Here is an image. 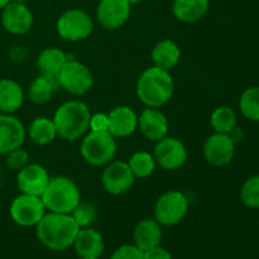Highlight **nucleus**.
<instances>
[{
	"label": "nucleus",
	"instance_id": "1",
	"mask_svg": "<svg viewBox=\"0 0 259 259\" xmlns=\"http://www.w3.org/2000/svg\"><path fill=\"white\" fill-rule=\"evenodd\" d=\"M80 227L71 214L46 212L35 225L38 240L51 250H65L72 247Z\"/></svg>",
	"mask_w": 259,
	"mask_h": 259
},
{
	"label": "nucleus",
	"instance_id": "2",
	"mask_svg": "<svg viewBox=\"0 0 259 259\" xmlns=\"http://www.w3.org/2000/svg\"><path fill=\"white\" fill-rule=\"evenodd\" d=\"M174 91L175 82L169 71L156 66L143 71L137 81V96L147 108L159 109L166 105L172 99Z\"/></svg>",
	"mask_w": 259,
	"mask_h": 259
},
{
	"label": "nucleus",
	"instance_id": "3",
	"mask_svg": "<svg viewBox=\"0 0 259 259\" xmlns=\"http://www.w3.org/2000/svg\"><path fill=\"white\" fill-rule=\"evenodd\" d=\"M91 111L85 103L70 100L63 103L56 110L52 120L57 136L66 141L73 142L85 136L90 126Z\"/></svg>",
	"mask_w": 259,
	"mask_h": 259
},
{
	"label": "nucleus",
	"instance_id": "4",
	"mask_svg": "<svg viewBox=\"0 0 259 259\" xmlns=\"http://www.w3.org/2000/svg\"><path fill=\"white\" fill-rule=\"evenodd\" d=\"M40 197L46 209L57 214H72L81 202L78 186L73 180L66 176L51 177Z\"/></svg>",
	"mask_w": 259,
	"mask_h": 259
},
{
	"label": "nucleus",
	"instance_id": "5",
	"mask_svg": "<svg viewBox=\"0 0 259 259\" xmlns=\"http://www.w3.org/2000/svg\"><path fill=\"white\" fill-rule=\"evenodd\" d=\"M81 156L91 166H106L116 156L115 137L109 132H90L81 143Z\"/></svg>",
	"mask_w": 259,
	"mask_h": 259
},
{
	"label": "nucleus",
	"instance_id": "6",
	"mask_svg": "<svg viewBox=\"0 0 259 259\" xmlns=\"http://www.w3.org/2000/svg\"><path fill=\"white\" fill-rule=\"evenodd\" d=\"M190 202L186 195L177 190L164 192L154 205V219L162 227H174L181 223L189 211Z\"/></svg>",
	"mask_w": 259,
	"mask_h": 259
},
{
	"label": "nucleus",
	"instance_id": "7",
	"mask_svg": "<svg viewBox=\"0 0 259 259\" xmlns=\"http://www.w3.org/2000/svg\"><path fill=\"white\" fill-rule=\"evenodd\" d=\"M57 33L68 42H78L89 38L94 30V20L85 10L68 9L57 19Z\"/></svg>",
	"mask_w": 259,
	"mask_h": 259
},
{
	"label": "nucleus",
	"instance_id": "8",
	"mask_svg": "<svg viewBox=\"0 0 259 259\" xmlns=\"http://www.w3.org/2000/svg\"><path fill=\"white\" fill-rule=\"evenodd\" d=\"M57 78L60 88L72 95H83L89 93L94 85V76L90 68L75 60H67L58 72Z\"/></svg>",
	"mask_w": 259,
	"mask_h": 259
},
{
	"label": "nucleus",
	"instance_id": "9",
	"mask_svg": "<svg viewBox=\"0 0 259 259\" xmlns=\"http://www.w3.org/2000/svg\"><path fill=\"white\" fill-rule=\"evenodd\" d=\"M45 204L40 196L20 194L12 201L9 207V214L13 222L20 227H35L45 217Z\"/></svg>",
	"mask_w": 259,
	"mask_h": 259
},
{
	"label": "nucleus",
	"instance_id": "10",
	"mask_svg": "<svg viewBox=\"0 0 259 259\" xmlns=\"http://www.w3.org/2000/svg\"><path fill=\"white\" fill-rule=\"evenodd\" d=\"M134 180L136 177L128 162L124 161H111L110 163L106 164L101 175L104 190L114 196L128 192L133 186Z\"/></svg>",
	"mask_w": 259,
	"mask_h": 259
},
{
	"label": "nucleus",
	"instance_id": "11",
	"mask_svg": "<svg viewBox=\"0 0 259 259\" xmlns=\"http://www.w3.org/2000/svg\"><path fill=\"white\" fill-rule=\"evenodd\" d=\"M153 157L159 167L167 171H175L186 163L187 149L180 139L167 136L156 142Z\"/></svg>",
	"mask_w": 259,
	"mask_h": 259
},
{
	"label": "nucleus",
	"instance_id": "12",
	"mask_svg": "<svg viewBox=\"0 0 259 259\" xmlns=\"http://www.w3.org/2000/svg\"><path fill=\"white\" fill-rule=\"evenodd\" d=\"M235 154V142L230 134L214 133L205 141L204 157L215 167L227 166Z\"/></svg>",
	"mask_w": 259,
	"mask_h": 259
},
{
	"label": "nucleus",
	"instance_id": "13",
	"mask_svg": "<svg viewBox=\"0 0 259 259\" xmlns=\"http://www.w3.org/2000/svg\"><path fill=\"white\" fill-rule=\"evenodd\" d=\"M131 8L126 0H100L96 8V18L105 29H119L131 17Z\"/></svg>",
	"mask_w": 259,
	"mask_h": 259
},
{
	"label": "nucleus",
	"instance_id": "14",
	"mask_svg": "<svg viewBox=\"0 0 259 259\" xmlns=\"http://www.w3.org/2000/svg\"><path fill=\"white\" fill-rule=\"evenodd\" d=\"M33 22L32 10L22 3L10 2L2 10V25L10 34H25L32 29Z\"/></svg>",
	"mask_w": 259,
	"mask_h": 259
},
{
	"label": "nucleus",
	"instance_id": "15",
	"mask_svg": "<svg viewBox=\"0 0 259 259\" xmlns=\"http://www.w3.org/2000/svg\"><path fill=\"white\" fill-rule=\"evenodd\" d=\"M51 176L47 169L37 163H28L17 174V186L20 194L42 196Z\"/></svg>",
	"mask_w": 259,
	"mask_h": 259
},
{
	"label": "nucleus",
	"instance_id": "16",
	"mask_svg": "<svg viewBox=\"0 0 259 259\" xmlns=\"http://www.w3.org/2000/svg\"><path fill=\"white\" fill-rule=\"evenodd\" d=\"M25 136L27 131L19 119L12 114H0V154L22 147Z\"/></svg>",
	"mask_w": 259,
	"mask_h": 259
},
{
	"label": "nucleus",
	"instance_id": "17",
	"mask_svg": "<svg viewBox=\"0 0 259 259\" xmlns=\"http://www.w3.org/2000/svg\"><path fill=\"white\" fill-rule=\"evenodd\" d=\"M138 128L147 139L158 142L167 137L169 124L161 110L157 108H147L138 116Z\"/></svg>",
	"mask_w": 259,
	"mask_h": 259
},
{
	"label": "nucleus",
	"instance_id": "18",
	"mask_svg": "<svg viewBox=\"0 0 259 259\" xmlns=\"http://www.w3.org/2000/svg\"><path fill=\"white\" fill-rule=\"evenodd\" d=\"M72 247L81 259H99L103 255L105 244L103 235L93 228H81Z\"/></svg>",
	"mask_w": 259,
	"mask_h": 259
},
{
	"label": "nucleus",
	"instance_id": "19",
	"mask_svg": "<svg viewBox=\"0 0 259 259\" xmlns=\"http://www.w3.org/2000/svg\"><path fill=\"white\" fill-rule=\"evenodd\" d=\"M109 133L115 138H125L138 129V115L132 108L120 105L108 114Z\"/></svg>",
	"mask_w": 259,
	"mask_h": 259
},
{
	"label": "nucleus",
	"instance_id": "20",
	"mask_svg": "<svg viewBox=\"0 0 259 259\" xmlns=\"http://www.w3.org/2000/svg\"><path fill=\"white\" fill-rule=\"evenodd\" d=\"M162 225L156 219H143L134 229V245L143 252L161 245Z\"/></svg>",
	"mask_w": 259,
	"mask_h": 259
},
{
	"label": "nucleus",
	"instance_id": "21",
	"mask_svg": "<svg viewBox=\"0 0 259 259\" xmlns=\"http://www.w3.org/2000/svg\"><path fill=\"white\" fill-rule=\"evenodd\" d=\"M153 66L163 70L171 71L176 67L181 58V50L179 45L172 39H162L156 43L151 52Z\"/></svg>",
	"mask_w": 259,
	"mask_h": 259
},
{
	"label": "nucleus",
	"instance_id": "22",
	"mask_svg": "<svg viewBox=\"0 0 259 259\" xmlns=\"http://www.w3.org/2000/svg\"><path fill=\"white\" fill-rule=\"evenodd\" d=\"M24 103V91L17 81L12 78L0 80V113L13 114L19 110Z\"/></svg>",
	"mask_w": 259,
	"mask_h": 259
},
{
	"label": "nucleus",
	"instance_id": "23",
	"mask_svg": "<svg viewBox=\"0 0 259 259\" xmlns=\"http://www.w3.org/2000/svg\"><path fill=\"white\" fill-rule=\"evenodd\" d=\"M209 7V0H174L172 13L180 22L195 23L206 15Z\"/></svg>",
	"mask_w": 259,
	"mask_h": 259
},
{
	"label": "nucleus",
	"instance_id": "24",
	"mask_svg": "<svg viewBox=\"0 0 259 259\" xmlns=\"http://www.w3.org/2000/svg\"><path fill=\"white\" fill-rule=\"evenodd\" d=\"M67 56L62 50L56 47L45 48L37 58V66L43 76L57 77L58 72L67 62Z\"/></svg>",
	"mask_w": 259,
	"mask_h": 259
},
{
	"label": "nucleus",
	"instance_id": "25",
	"mask_svg": "<svg viewBox=\"0 0 259 259\" xmlns=\"http://www.w3.org/2000/svg\"><path fill=\"white\" fill-rule=\"evenodd\" d=\"M28 136L30 141L37 146H47L52 143L57 137L55 123L52 119L46 116L35 118L28 126Z\"/></svg>",
	"mask_w": 259,
	"mask_h": 259
},
{
	"label": "nucleus",
	"instance_id": "26",
	"mask_svg": "<svg viewBox=\"0 0 259 259\" xmlns=\"http://www.w3.org/2000/svg\"><path fill=\"white\" fill-rule=\"evenodd\" d=\"M60 88L57 77H47V76H39L30 82L28 89V96L32 103L37 105L48 103L53 95V91Z\"/></svg>",
	"mask_w": 259,
	"mask_h": 259
},
{
	"label": "nucleus",
	"instance_id": "27",
	"mask_svg": "<svg viewBox=\"0 0 259 259\" xmlns=\"http://www.w3.org/2000/svg\"><path fill=\"white\" fill-rule=\"evenodd\" d=\"M210 123L215 133L230 134L237 126V114L230 106H219L211 113Z\"/></svg>",
	"mask_w": 259,
	"mask_h": 259
},
{
	"label": "nucleus",
	"instance_id": "28",
	"mask_svg": "<svg viewBox=\"0 0 259 259\" xmlns=\"http://www.w3.org/2000/svg\"><path fill=\"white\" fill-rule=\"evenodd\" d=\"M129 167L136 179H147L156 168V161L153 154L148 152H136L128 161Z\"/></svg>",
	"mask_w": 259,
	"mask_h": 259
},
{
	"label": "nucleus",
	"instance_id": "29",
	"mask_svg": "<svg viewBox=\"0 0 259 259\" xmlns=\"http://www.w3.org/2000/svg\"><path fill=\"white\" fill-rule=\"evenodd\" d=\"M239 109L243 115L252 121H259V86L248 88L242 94Z\"/></svg>",
	"mask_w": 259,
	"mask_h": 259
},
{
	"label": "nucleus",
	"instance_id": "30",
	"mask_svg": "<svg viewBox=\"0 0 259 259\" xmlns=\"http://www.w3.org/2000/svg\"><path fill=\"white\" fill-rule=\"evenodd\" d=\"M240 200L249 209H259V175L249 177L240 189Z\"/></svg>",
	"mask_w": 259,
	"mask_h": 259
},
{
	"label": "nucleus",
	"instance_id": "31",
	"mask_svg": "<svg viewBox=\"0 0 259 259\" xmlns=\"http://www.w3.org/2000/svg\"><path fill=\"white\" fill-rule=\"evenodd\" d=\"M72 218L76 224L81 228H88L96 218V207L93 204L88 202H80L75 210L72 211Z\"/></svg>",
	"mask_w": 259,
	"mask_h": 259
},
{
	"label": "nucleus",
	"instance_id": "32",
	"mask_svg": "<svg viewBox=\"0 0 259 259\" xmlns=\"http://www.w3.org/2000/svg\"><path fill=\"white\" fill-rule=\"evenodd\" d=\"M5 156H7L5 163H7L8 168L12 169V171H20V169H22L23 167L27 166L28 162H29V153H28L25 149H23L22 147L9 152V153L5 154Z\"/></svg>",
	"mask_w": 259,
	"mask_h": 259
},
{
	"label": "nucleus",
	"instance_id": "33",
	"mask_svg": "<svg viewBox=\"0 0 259 259\" xmlns=\"http://www.w3.org/2000/svg\"><path fill=\"white\" fill-rule=\"evenodd\" d=\"M143 250L134 244H124L111 254L110 259H143Z\"/></svg>",
	"mask_w": 259,
	"mask_h": 259
},
{
	"label": "nucleus",
	"instance_id": "34",
	"mask_svg": "<svg viewBox=\"0 0 259 259\" xmlns=\"http://www.w3.org/2000/svg\"><path fill=\"white\" fill-rule=\"evenodd\" d=\"M90 132H109V118L106 114L96 113L91 114L90 118Z\"/></svg>",
	"mask_w": 259,
	"mask_h": 259
},
{
	"label": "nucleus",
	"instance_id": "35",
	"mask_svg": "<svg viewBox=\"0 0 259 259\" xmlns=\"http://www.w3.org/2000/svg\"><path fill=\"white\" fill-rule=\"evenodd\" d=\"M143 253V259H172L171 253L166 248L161 247V245L152 248V249Z\"/></svg>",
	"mask_w": 259,
	"mask_h": 259
},
{
	"label": "nucleus",
	"instance_id": "36",
	"mask_svg": "<svg viewBox=\"0 0 259 259\" xmlns=\"http://www.w3.org/2000/svg\"><path fill=\"white\" fill-rule=\"evenodd\" d=\"M10 2H12V0H0V10L4 9V8L7 7Z\"/></svg>",
	"mask_w": 259,
	"mask_h": 259
},
{
	"label": "nucleus",
	"instance_id": "37",
	"mask_svg": "<svg viewBox=\"0 0 259 259\" xmlns=\"http://www.w3.org/2000/svg\"><path fill=\"white\" fill-rule=\"evenodd\" d=\"M126 2H128L131 5H134V4H138V3H141L142 0H126Z\"/></svg>",
	"mask_w": 259,
	"mask_h": 259
},
{
	"label": "nucleus",
	"instance_id": "38",
	"mask_svg": "<svg viewBox=\"0 0 259 259\" xmlns=\"http://www.w3.org/2000/svg\"><path fill=\"white\" fill-rule=\"evenodd\" d=\"M13 3H22V4H25V2H27V0H12Z\"/></svg>",
	"mask_w": 259,
	"mask_h": 259
}]
</instances>
